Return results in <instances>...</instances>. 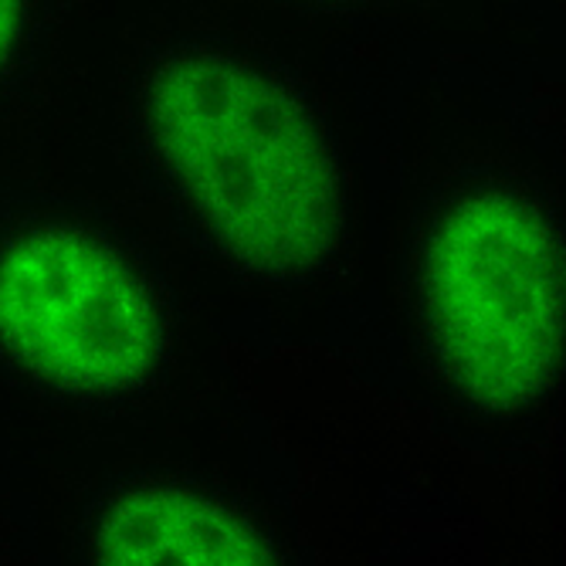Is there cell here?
I'll return each mask as SVG.
<instances>
[{
	"label": "cell",
	"instance_id": "1",
	"mask_svg": "<svg viewBox=\"0 0 566 566\" xmlns=\"http://www.w3.org/2000/svg\"><path fill=\"white\" fill-rule=\"evenodd\" d=\"M126 129L177 221L241 279L313 285L349 254L353 197L336 126L289 62L221 31L149 44Z\"/></svg>",
	"mask_w": 566,
	"mask_h": 566
},
{
	"label": "cell",
	"instance_id": "2",
	"mask_svg": "<svg viewBox=\"0 0 566 566\" xmlns=\"http://www.w3.org/2000/svg\"><path fill=\"white\" fill-rule=\"evenodd\" d=\"M400 313L428 387L465 421L523 434L563 387V211L530 170L482 164L418 208Z\"/></svg>",
	"mask_w": 566,
	"mask_h": 566
},
{
	"label": "cell",
	"instance_id": "3",
	"mask_svg": "<svg viewBox=\"0 0 566 566\" xmlns=\"http://www.w3.org/2000/svg\"><path fill=\"white\" fill-rule=\"evenodd\" d=\"M177 356L164 272L113 221L65 200L0 203V374L75 410L160 390Z\"/></svg>",
	"mask_w": 566,
	"mask_h": 566
},
{
	"label": "cell",
	"instance_id": "4",
	"mask_svg": "<svg viewBox=\"0 0 566 566\" xmlns=\"http://www.w3.org/2000/svg\"><path fill=\"white\" fill-rule=\"evenodd\" d=\"M75 556L98 566L292 563V546L251 499L187 472H133L85 505Z\"/></svg>",
	"mask_w": 566,
	"mask_h": 566
},
{
	"label": "cell",
	"instance_id": "5",
	"mask_svg": "<svg viewBox=\"0 0 566 566\" xmlns=\"http://www.w3.org/2000/svg\"><path fill=\"white\" fill-rule=\"evenodd\" d=\"M55 21V0H0V106L38 72Z\"/></svg>",
	"mask_w": 566,
	"mask_h": 566
},
{
	"label": "cell",
	"instance_id": "6",
	"mask_svg": "<svg viewBox=\"0 0 566 566\" xmlns=\"http://www.w3.org/2000/svg\"><path fill=\"white\" fill-rule=\"evenodd\" d=\"M279 4H289L295 11L305 14H323V18H377L394 11L403 0H279Z\"/></svg>",
	"mask_w": 566,
	"mask_h": 566
}]
</instances>
